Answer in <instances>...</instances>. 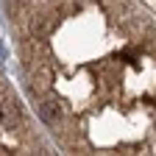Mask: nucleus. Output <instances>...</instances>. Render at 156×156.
Returning a JSON list of instances; mask_svg holds the SVG:
<instances>
[{"label":"nucleus","instance_id":"f257e3e1","mask_svg":"<svg viewBox=\"0 0 156 156\" xmlns=\"http://www.w3.org/2000/svg\"><path fill=\"white\" fill-rule=\"evenodd\" d=\"M39 114H42V120L48 126H62V117H64L58 101H42V103H39Z\"/></svg>","mask_w":156,"mask_h":156},{"label":"nucleus","instance_id":"f03ea898","mask_svg":"<svg viewBox=\"0 0 156 156\" xmlns=\"http://www.w3.org/2000/svg\"><path fill=\"white\" fill-rule=\"evenodd\" d=\"M0 123H3L6 128H11V131H17L20 126H23L20 112H17V106H14L11 101H3V103H0Z\"/></svg>","mask_w":156,"mask_h":156}]
</instances>
